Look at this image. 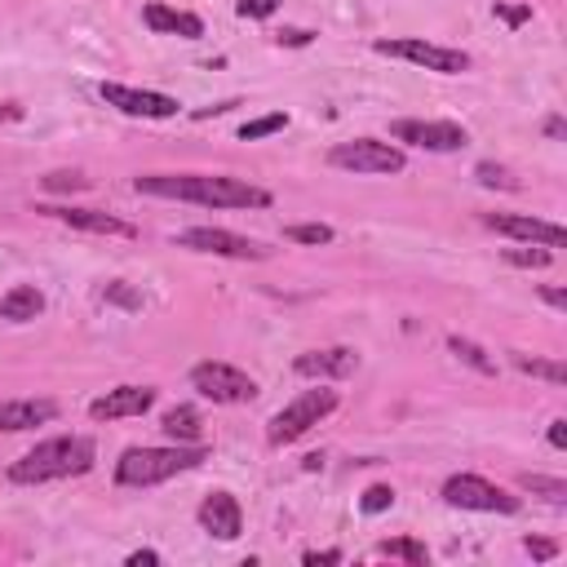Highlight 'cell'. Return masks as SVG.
Wrapping results in <instances>:
<instances>
[{
    "label": "cell",
    "instance_id": "obj_28",
    "mask_svg": "<svg viewBox=\"0 0 567 567\" xmlns=\"http://www.w3.org/2000/svg\"><path fill=\"white\" fill-rule=\"evenodd\" d=\"M102 301H111V306H124V310H142V292H133L124 279H111V284L102 288Z\"/></svg>",
    "mask_w": 567,
    "mask_h": 567
},
{
    "label": "cell",
    "instance_id": "obj_3",
    "mask_svg": "<svg viewBox=\"0 0 567 567\" xmlns=\"http://www.w3.org/2000/svg\"><path fill=\"white\" fill-rule=\"evenodd\" d=\"M208 447L204 443H173V447H124L115 461V483L120 487H155L168 483L195 465H204Z\"/></svg>",
    "mask_w": 567,
    "mask_h": 567
},
{
    "label": "cell",
    "instance_id": "obj_8",
    "mask_svg": "<svg viewBox=\"0 0 567 567\" xmlns=\"http://www.w3.org/2000/svg\"><path fill=\"white\" fill-rule=\"evenodd\" d=\"M190 385L213 399V403H252L257 399V381L230 363H217V359H204L190 368Z\"/></svg>",
    "mask_w": 567,
    "mask_h": 567
},
{
    "label": "cell",
    "instance_id": "obj_10",
    "mask_svg": "<svg viewBox=\"0 0 567 567\" xmlns=\"http://www.w3.org/2000/svg\"><path fill=\"white\" fill-rule=\"evenodd\" d=\"M483 226L505 235V239H518V244H540V248H563L567 244V230L558 221H545V217H532V213H483Z\"/></svg>",
    "mask_w": 567,
    "mask_h": 567
},
{
    "label": "cell",
    "instance_id": "obj_6",
    "mask_svg": "<svg viewBox=\"0 0 567 567\" xmlns=\"http://www.w3.org/2000/svg\"><path fill=\"white\" fill-rule=\"evenodd\" d=\"M443 501L456 509H478V514H518L523 501L509 496L501 483H487L478 474H452L443 483Z\"/></svg>",
    "mask_w": 567,
    "mask_h": 567
},
{
    "label": "cell",
    "instance_id": "obj_19",
    "mask_svg": "<svg viewBox=\"0 0 567 567\" xmlns=\"http://www.w3.org/2000/svg\"><path fill=\"white\" fill-rule=\"evenodd\" d=\"M40 315H44V292L35 284H13L0 297V319H9V323H31Z\"/></svg>",
    "mask_w": 567,
    "mask_h": 567
},
{
    "label": "cell",
    "instance_id": "obj_36",
    "mask_svg": "<svg viewBox=\"0 0 567 567\" xmlns=\"http://www.w3.org/2000/svg\"><path fill=\"white\" fill-rule=\"evenodd\" d=\"M155 563H159L155 549H133V554H128V567H155Z\"/></svg>",
    "mask_w": 567,
    "mask_h": 567
},
{
    "label": "cell",
    "instance_id": "obj_25",
    "mask_svg": "<svg viewBox=\"0 0 567 567\" xmlns=\"http://www.w3.org/2000/svg\"><path fill=\"white\" fill-rule=\"evenodd\" d=\"M509 266H523V270H545L554 261V248H540V244H523V248H509L505 252Z\"/></svg>",
    "mask_w": 567,
    "mask_h": 567
},
{
    "label": "cell",
    "instance_id": "obj_5",
    "mask_svg": "<svg viewBox=\"0 0 567 567\" xmlns=\"http://www.w3.org/2000/svg\"><path fill=\"white\" fill-rule=\"evenodd\" d=\"M372 49H377V53H385V58H403V62H412V66L439 71V75H461V71H470V53H465V49L434 44V40H421V35H403V40H377Z\"/></svg>",
    "mask_w": 567,
    "mask_h": 567
},
{
    "label": "cell",
    "instance_id": "obj_32",
    "mask_svg": "<svg viewBox=\"0 0 567 567\" xmlns=\"http://www.w3.org/2000/svg\"><path fill=\"white\" fill-rule=\"evenodd\" d=\"M89 182L80 177V173H49L44 177V190H84Z\"/></svg>",
    "mask_w": 567,
    "mask_h": 567
},
{
    "label": "cell",
    "instance_id": "obj_17",
    "mask_svg": "<svg viewBox=\"0 0 567 567\" xmlns=\"http://www.w3.org/2000/svg\"><path fill=\"white\" fill-rule=\"evenodd\" d=\"M53 416H58V403H53V399H4V403H0V430H4V434L49 425Z\"/></svg>",
    "mask_w": 567,
    "mask_h": 567
},
{
    "label": "cell",
    "instance_id": "obj_26",
    "mask_svg": "<svg viewBox=\"0 0 567 567\" xmlns=\"http://www.w3.org/2000/svg\"><path fill=\"white\" fill-rule=\"evenodd\" d=\"M284 235L292 244H332L337 239L332 226H323V221H297V226H284Z\"/></svg>",
    "mask_w": 567,
    "mask_h": 567
},
{
    "label": "cell",
    "instance_id": "obj_13",
    "mask_svg": "<svg viewBox=\"0 0 567 567\" xmlns=\"http://www.w3.org/2000/svg\"><path fill=\"white\" fill-rule=\"evenodd\" d=\"M155 385H115V390H106L102 399H93L89 403V416L93 421H124V416H142V412H151L155 408Z\"/></svg>",
    "mask_w": 567,
    "mask_h": 567
},
{
    "label": "cell",
    "instance_id": "obj_23",
    "mask_svg": "<svg viewBox=\"0 0 567 567\" xmlns=\"http://www.w3.org/2000/svg\"><path fill=\"white\" fill-rule=\"evenodd\" d=\"M518 483H523V492L545 496V501H554V505H563V501H567V483H563V478H549V474H523Z\"/></svg>",
    "mask_w": 567,
    "mask_h": 567
},
{
    "label": "cell",
    "instance_id": "obj_24",
    "mask_svg": "<svg viewBox=\"0 0 567 567\" xmlns=\"http://www.w3.org/2000/svg\"><path fill=\"white\" fill-rule=\"evenodd\" d=\"M377 554H381V558H403V563H412V567H421V563L430 558V549H425L421 540H408V536H403V540H381Z\"/></svg>",
    "mask_w": 567,
    "mask_h": 567
},
{
    "label": "cell",
    "instance_id": "obj_7",
    "mask_svg": "<svg viewBox=\"0 0 567 567\" xmlns=\"http://www.w3.org/2000/svg\"><path fill=\"white\" fill-rule=\"evenodd\" d=\"M328 164L332 168H346V173H403V151L390 146V142H377V137H354V142H337L328 151Z\"/></svg>",
    "mask_w": 567,
    "mask_h": 567
},
{
    "label": "cell",
    "instance_id": "obj_1",
    "mask_svg": "<svg viewBox=\"0 0 567 567\" xmlns=\"http://www.w3.org/2000/svg\"><path fill=\"white\" fill-rule=\"evenodd\" d=\"M133 190L155 199L199 204V208H270V190L239 177H221V173H142L133 177Z\"/></svg>",
    "mask_w": 567,
    "mask_h": 567
},
{
    "label": "cell",
    "instance_id": "obj_37",
    "mask_svg": "<svg viewBox=\"0 0 567 567\" xmlns=\"http://www.w3.org/2000/svg\"><path fill=\"white\" fill-rule=\"evenodd\" d=\"M301 563H306V567H319V563H341V549H323V554H315V549H310Z\"/></svg>",
    "mask_w": 567,
    "mask_h": 567
},
{
    "label": "cell",
    "instance_id": "obj_12",
    "mask_svg": "<svg viewBox=\"0 0 567 567\" xmlns=\"http://www.w3.org/2000/svg\"><path fill=\"white\" fill-rule=\"evenodd\" d=\"M390 137L408 142V146H421V151H461L470 142V133L452 120H394Z\"/></svg>",
    "mask_w": 567,
    "mask_h": 567
},
{
    "label": "cell",
    "instance_id": "obj_11",
    "mask_svg": "<svg viewBox=\"0 0 567 567\" xmlns=\"http://www.w3.org/2000/svg\"><path fill=\"white\" fill-rule=\"evenodd\" d=\"M97 93H102V102L106 106H115V111H124V115H137V120H168V115H177V97H168V93H155V89H133V84H97Z\"/></svg>",
    "mask_w": 567,
    "mask_h": 567
},
{
    "label": "cell",
    "instance_id": "obj_16",
    "mask_svg": "<svg viewBox=\"0 0 567 567\" xmlns=\"http://www.w3.org/2000/svg\"><path fill=\"white\" fill-rule=\"evenodd\" d=\"M58 221H66L71 230H89V235H120V239H133L137 226L133 221H120L115 213H102V208H49Z\"/></svg>",
    "mask_w": 567,
    "mask_h": 567
},
{
    "label": "cell",
    "instance_id": "obj_9",
    "mask_svg": "<svg viewBox=\"0 0 567 567\" xmlns=\"http://www.w3.org/2000/svg\"><path fill=\"white\" fill-rule=\"evenodd\" d=\"M182 248H195V252H213V257H235V261H261L270 248L248 239V235H235V230H221V226H190L177 235Z\"/></svg>",
    "mask_w": 567,
    "mask_h": 567
},
{
    "label": "cell",
    "instance_id": "obj_20",
    "mask_svg": "<svg viewBox=\"0 0 567 567\" xmlns=\"http://www.w3.org/2000/svg\"><path fill=\"white\" fill-rule=\"evenodd\" d=\"M159 430H164L173 443H199L204 421H199V412H195L190 403H177V408H168V412L159 416Z\"/></svg>",
    "mask_w": 567,
    "mask_h": 567
},
{
    "label": "cell",
    "instance_id": "obj_30",
    "mask_svg": "<svg viewBox=\"0 0 567 567\" xmlns=\"http://www.w3.org/2000/svg\"><path fill=\"white\" fill-rule=\"evenodd\" d=\"M474 177H478L483 186H501V190H509V186H514L509 168H501V164H492V159H483V164L474 168Z\"/></svg>",
    "mask_w": 567,
    "mask_h": 567
},
{
    "label": "cell",
    "instance_id": "obj_33",
    "mask_svg": "<svg viewBox=\"0 0 567 567\" xmlns=\"http://www.w3.org/2000/svg\"><path fill=\"white\" fill-rule=\"evenodd\" d=\"M235 9H239V18H270L279 9V0H239Z\"/></svg>",
    "mask_w": 567,
    "mask_h": 567
},
{
    "label": "cell",
    "instance_id": "obj_34",
    "mask_svg": "<svg viewBox=\"0 0 567 567\" xmlns=\"http://www.w3.org/2000/svg\"><path fill=\"white\" fill-rule=\"evenodd\" d=\"M523 549H527L532 558H540V563L558 554V545H554V540H540V536H527V540H523Z\"/></svg>",
    "mask_w": 567,
    "mask_h": 567
},
{
    "label": "cell",
    "instance_id": "obj_4",
    "mask_svg": "<svg viewBox=\"0 0 567 567\" xmlns=\"http://www.w3.org/2000/svg\"><path fill=\"white\" fill-rule=\"evenodd\" d=\"M337 408V390H328V385H315V390H301L297 399H288L279 412H275V421H270V443L275 447H284V443H297L301 434H310L328 412Z\"/></svg>",
    "mask_w": 567,
    "mask_h": 567
},
{
    "label": "cell",
    "instance_id": "obj_40",
    "mask_svg": "<svg viewBox=\"0 0 567 567\" xmlns=\"http://www.w3.org/2000/svg\"><path fill=\"white\" fill-rule=\"evenodd\" d=\"M545 133H549V137H563V133H567V124H563L558 115H549V120H545Z\"/></svg>",
    "mask_w": 567,
    "mask_h": 567
},
{
    "label": "cell",
    "instance_id": "obj_39",
    "mask_svg": "<svg viewBox=\"0 0 567 567\" xmlns=\"http://www.w3.org/2000/svg\"><path fill=\"white\" fill-rule=\"evenodd\" d=\"M540 297H545L554 310H567V292H563V288H540Z\"/></svg>",
    "mask_w": 567,
    "mask_h": 567
},
{
    "label": "cell",
    "instance_id": "obj_18",
    "mask_svg": "<svg viewBox=\"0 0 567 567\" xmlns=\"http://www.w3.org/2000/svg\"><path fill=\"white\" fill-rule=\"evenodd\" d=\"M142 18H146V27L159 31V35H182V40H199V35H204V22H199L195 13L173 9V4H164V0H151V4L142 9Z\"/></svg>",
    "mask_w": 567,
    "mask_h": 567
},
{
    "label": "cell",
    "instance_id": "obj_27",
    "mask_svg": "<svg viewBox=\"0 0 567 567\" xmlns=\"http://www.w3.org/2000/svg\"><path fill=\"white\" fill-rule=\"evenodd\" d=\"M279 128H288V115H284V111H270V115H261V120H248V124L239 128V137H244V142H257V137H270V133H279Z\"/></svg>",
    "mask_w": 567,
    "mask_h": 567
},
{
    "label": "cell",
    "instance_id": "obj_38",
    "mask_svg": "<svg viewBox=\"0 0 567 567\" xmlns=\"http://www.w3.org/2000/svg\"><path fill=\"white\" fill-rule=\"evenodd\" d=\"M279 44H310V31H301V27H288V31H279Z\"/></svg>",
    "mask_w": 567,
    "mask_h": 567
},
{
    "label": "cell",
    "instance_id": "obj_15",
    "mask_svg": "<svg viewBox=\"0 0 567 567\" xmlns=\"http://www.w3.org/2000/svg\"><path fill=\"white\" fill-rule=\"evenodd\" d=\"M297 377H315V381H337V377H350L354 372V350L346 346H328V350H306L297 354Z\"/></svg>",
    "mask_w": 567,
    "mask_h": 567
},
{
    "label": "cell",
    "instance_id": "obj_14",
    "mask_svg": "<svg viewBox=\"0 0 567 567\" xmlns=\"http://www.w3.org/2000/svg\"><path fill=\"white\" fill-rule=\"evenodd\" d=\"M199 527L208 532V536H217V540H235L239 532H244V509H239V501L230 496V492H208L204 501H199Z\"/></svg>",
    "mask_w": 567,
    "mask_h": 567
},
{
    "label": "cell",
    "instance_id": "obj_22",
    "mask_svg": "<svg viewBox=\"0 0 567 567\" xmlns=\"http://www.w3.org/2000/svg\"><path fill=\"white\" fill-rule=\"evenodd\" d=\"M514 368H518V372H532V377H540V381H549V385H567V368H563V363H554V359L514 354Z\"/></svg>",
    "mask_w": 567,
    "mask_h": 567
},
{
    "label": "cell",
    "instance_id": "obj_35",
    "mask_svg": "<svg viewBox=\"0 0 567 567\" xmlns=\"http://www.w3.org/2000/svg\"><path fill=\"white\" fill-rule=\"evenodd\" d=\"M549 443H554L558 452L567 447V421H563V416H554V421H549Z\"/></svg>",
    "mask_w": 567,
    "mask_h": 567
},
{
    "label": "cell",
    "instance_id": "obj_2",
    "mask_svg": "<svg viewBox=\"0 0 567 567\" xmlns=\"http://www.w3.org/2000/svg\"><path fill=\"white\" fill-rule=\"evenodd\" d=\"M93 461H97L93 439H84V434H58V439L35 443L27 456H18L9 465V483L31 487V483H53V478H75V474H89Z\"/></svg>",
    "mask_w": 567,
    "mask_h": 567
},
{
    "label": "cell",
    "instance_id": "obj_29",
    "mask_svg": "<svg viewBox=\"0 0 567 567\" xmlns=\"http://www.w3.org/2000/svg\"><path fill=\"white\" fill-rule=\"evenodd\" d=\"M359 505H363V514H381V509H390V505H394V487H390V483H372V487L363 492V501H359Z\"/></svg>",
    "mask_w": 567,
    "mask_h": 567
},
{
    "label": "cell",
    "instance_id": "obj_31",
    "mask_svg": "<svg viewBox=\"0 0 567 567\" xmlns=\"http://www.w3.org/2000/svg\"><path fill=\"white\" fill-rule=\"evenodd\" d=\"M501 22H509V27H523V22H532V4H501L496 0V9H492Z\"/></svg>",
    "mask_w": 567,
    "mask_h": 567
},
{
    "label": "cell",
    "instance_id": "obj_21",
    "mask_svg": "<svg viewBox=\"0 0 567 567\" xmlns=\"http://www.w3.org/2000/svg\"><path fill=\"white\" fill-rule=\"evenodd\" d=\"M447 350H452L461 363H470L474 372H483V377H492V372H496V359H487V350H483V346H474V341H465V337H447Z\"/></svg>",
    "mask_w": 567,
    "mask_h": 567
}]
</instances>
